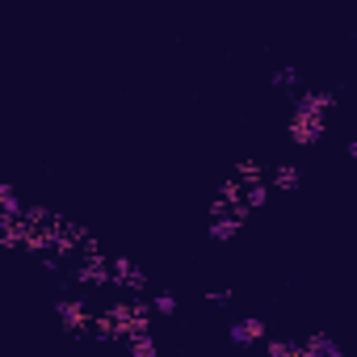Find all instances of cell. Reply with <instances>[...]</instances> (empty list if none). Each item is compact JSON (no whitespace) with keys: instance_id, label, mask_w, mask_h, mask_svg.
<instances>
[{"instance_id":"obj_17","label":"cell","mask_w":357,"mask_h":357,"mask_svg":"<svg viewBox=\"0 0 357 357\" xmlns=\"http://www.w3.org/2000/svg\"><path fill=\"white\" fill-rule=\"evenodd\" d=\"M344 151H349V160H353V164H357V139H353V143H349V147H344Z\"/></svg>"},{"instance_id":"obj_6","label":"cell","mask_w":357,"mask_h":357,"mask_svg":"<svg viewBox=\"0 0 357 357\" xmlns=\"http://www.w3.org/2000/svg\"><path fill=\"white\" fill-rule=\"evenodd\" d=\"M227 336H231L236 344H261V340H265V324L252 319V315H248V319H231V324H227Z\"/></svg>"},{"instance_id":"obj_15","label":"cell","mask_w":357,"mask_h":357,"mask_svg":"<svg viewBox=\"0 0 357 357\" xmlns=\"http://www.w3.org/2000/svg\"><path fill=\"white\" fill-rule=\"evenodd\" d=\"M236 176H240V181H244V185H248V181H261V164H257V160H244Z\"/></svg>"},{"instance_id":"obj_4","label":"cell","mask_w":357,"mask_h":357,"mask_svg":"<svg viewBox=\"0 0 357 357\" xmlns=\"http://www.w3.org/2000/svg\"><path fill=\"white\" fill-rule=\"evenodd\" d=\"M114 286L118 290H147V278H143V269L135 265V261H126V257H114Z\"/></svg>"},{"instance_id":"obj_2","label":"cell","mask_w":357,"mask_h":357,"mask_svg":"<svg viewBox=\"0 0 357 357\" xmlns=\"http://www.w3.org/2000/svg\"><path fill=\"white\" fill-rule=\"evenodd\" d=\"M151 311H155V307H143L139 298L114 303L109 311L97 315V332H101V336H135V332H147V328H151Z\"/></svg>"},{"instance_id":"obj_12","label":"cell","mask_w":357,"mask_h":357,"mask_svg":"<svg viewBox=\"0 0 357 357\" xmlns=\"http://www.w3.org/2000/svg\"><path fill=\"white\" fill-rule=\"evenodd\" d=\"M269 181H273V190H294V185H298V168H294V164H278Z\"/></svg>"},{"instance_id":"obj_10","label":"cell","mask_w":357,"mask_h":357,"mask_svg":"<svg viewBox=\"0 0 357 357\" xmlns=\"http://www.w3.org/2000/svg\"><path fill=\"white\" fill-rule=\"evenodd\" d=\"M0 211H5V219H22V215H26V211H22V198H17L13 185H0Z\"/></svg>"},{"instance_id":"obj_1","label":"cell","mask_w":357,"mask_h":357,"mask_svg":"<svg viewBox=\"0 0 357 357\" xmlns=\"http://www.w3.org/2000/svg\"><path fill=\"white\" fill-rule=\"evenodd\" d=\"M336 105V93H303L294 101V114H290V143L294 147H311L324 139L328 130V109Z\"/></svg>"},{"instance_id":"obj_16","label":"cell","mask_w":357,"mask_h":357,"mask_svg":"<svg viewBox=\"0 0 357 357\" xmlns=\"http://www.w3.org/2000/svg\"><path fill=\"white\" fill-rule=\"evenodd\" d=\"M206 303H215V307H227V303H231V294H227V290H215V294H206Z\"/></svg>"},{"instance_id":"obj_9","label":"cell","mask_w":357,"mask_h":357,"mask_svg":"<svg viewBox=\"0 0 357 357\" xmlns=\"http://www.w3.org/2000/svg\"><path fill=\"white\" fill-rule=\"evenodd\" d=\"M303 84V72L298 68H278L273 76H269V89H282V93H294Z\"/></svg>"},{"instance_id":"obj_11","label":"cell","mask_w":357,"mask_h":357,"mask_svg":"<svg viewBox=\"0 0 357 357\" xmlns=\"http://www.w3.org/2000/svg\"><path fill=\"white\" fill-rule=\"evenodd\" d=\"M126 349H130L135 357H155V340H151V328H147V332H135V336H126Z\"/></svg>"},{"instance_id":"obj_14","label":"cell","mask_w":357,"mask_h":357,"mask_svg":"<svg viewBox=\"0 0 357 357\" xmlns=\"http://www.w3.org/2000/svg\"><path fill=\"white\" fill-rule=\"evenodd\" d=\"M151 307H155V315H176V294H155Z\"/></svg>"},{"instance_id":"obj_5","label":"cell","mask_w":357,"mask_h":357,"mask_svg":"<svg viewBox=\"0 0 357 357\" xmlns=\"http://www.w3.org/2000/svg\"><path fill=\"white\" fill-rule=\"evenodd\" d=\"M55 311H59V319H63L68 328H89V324H97V315H93L80 298H59Z\"/></svg>"},{"instance_id":"obj_3","label":"cell","mask_w":357,"mask_h":357,"mask_svg":"<svg viewBox=\"0 0 357 357\" xmlns=\"http://www.w3.org/2000/svg\"><path fill=\"white\" fill-rule=\"evenodd\" d=\"M244 219H248V206H236V211H211V227H206V236H211L215 244H227V240L244 227Z\"/></svg>"},{"instance_id":"obj_7","label":"cell","mask_w":357,"mask_h":357,"mask_svg":"<svg viewBox=\"0 0 357 357\" xmlns=\"http://www.w3.org/2000/svg\"><path fill=\"white\" fill-rule=\"evenodd\" d=\"M303 357H344V349H340V340H332L324 332H311L303 340Z\"/></svg>"},{"instance_id":"obj_13","label":"cell","mask_w":357,"mask_h":357,"mask_svg":"<svg viewBox=\"0 0 357 357\" xmlns=\"http://www.w3.org/2000/svg\"><path fill=\"white\" fill-rule=\"evenodd\" d=\"M269 353H273V357H303V344H290V340H269Z\"/></svg>"},{"instance_id":"obj_8","label":"cell","mask_w":357,"mask_h":357,"mask_svg":"<svg viewBox=\"0 0 357 357\" xmlns=\"http://www.w3.org/2000/svg\"><path fill=\"white\" fill-rule=\"evenodd\" d=\"M269 190H273L269 176H261V181H248V185H244V206H248V211H261V206L269 202Z\"/></svg>"}]
</instances>
